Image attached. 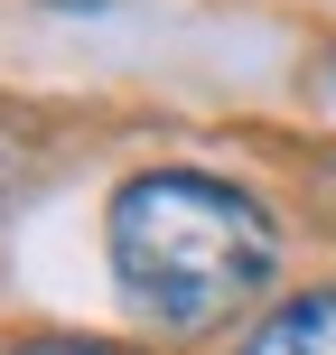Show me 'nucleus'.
<instances>
[{"label": "nucleus", "instance_id": "f257e3e1", "mask_svg": "<svg viewBox=\"0 0 336 355\" xmlns=\"http://www.w3.org/2000/svg\"><path fill=\"white\" fill-rule=\"evenodd\" d=\"M103 243H112V281H122L131 309L168 327V337H206L224 327L233 309L262 300L271 262H281V234L271 215L252 206L243 187L224 178H196V168H150L112 196L103 215Z\"/></svg>", "mask_w": 336, "mask_h": 355}, {"label": "nucleus", "instance_id": "f03ea898", "mask_svg": "<svg viewBox=\"0 0 336 355\" xmlns=\"http://www.w3.org/2000/svg\"><path fill=\"white\" fill-rule=\"evenodd\" d=\"M233 355H336V290H308V300L271 309Z\"/></svg>", "mask_w": 336, "mask_h": 355}, {"label": "nucleus", "instance_id": "7ed1b4c3", "mask_svg": "<svg viewBox=\"0 0 336 355\" xmlns=\"http://www.w3.org/2000/svg\"><path fill=\"white\" fill-rule=\"evenodd\" d=\"M10 355H131V346H94V337H28V346H10Z\"/></svg>", "mask_w": 336, "mask_h": 355}, {"label": "nucleus", "instance_id": "20e7f679", "mask_svg": "<svg viewBox=\"0 0 336 355\" xmlns=\"http://www.w3.org/2000/svg\"><path fill=\"white\" fill-rule=\"evenodd\" d=\"M327 75H336V66H327Z\"/></svg>", "mask_w": 336, "mask_h": 355}]
</instances>
